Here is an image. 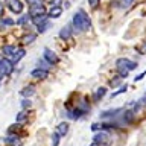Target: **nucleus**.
<instances>
[{
	"label": "nucleus",
	"instance_id": "1",
	"mask_svg": "<svg viewBox=\"0 0 146 146\" xmlns=\"http://www.w3.org/2000/svg\"><path fill=\"white\" fill-rule=\"evenodd\" d=\"M72 25L76 31L81 32V31H88L91 26V21H90V17L85 14V11L79 9L72 18Z\"/></svg>",
	"mask_w": 146,
	"mask_h": 146
},
{
	"label": "nucleus",
	"instance_id": "2",
	"mask_svg": "<svg viewBox=\"0 0 146 146\" xmlns=\"http://www.w3.org/2000/svg\"><path fill=\"white\" fill-rule=\"evenodd\" d=\"M137 66H139V64L131 61V59H128V58H119L116 61V67H117V72H119V76L120 78H126L128 72L135 70Z\"/></svg>",
	"mask_w": 146,
	"mask_h": 146
},
{
	"label": "nucleus",
	"instance_id": "3",
	"mask_svg": "<svg viewBox=\"0 0 146 146\" xmlns=\"http://www.w3.org/2000/svg\"><path fill=\"white\" fill-rule=\"evenodd\" d=\"M14 72V66L9 61V58H0V79L5 76H9Z\"/></svg>",
	"mask_w": 146,
	"mask_h": 146
},
{
	"label": "nucleus",
	"instance_id": "4",
	"mask_svg": "<svg viewBox=\"0 0 146 146\" xmlns=\"http://www.w3.org/2000/svg\"><path fill=\"white\" fill-rule=\"evenodd\" d=\"M43 59H44L46 62H49L50 66H55V64H58V62H59L58 55L55 53L52 49H49V47H46V49H44V52H43Z\"/></svg>",
	"mask_w": 146,
	"mask_h": 146
},
{
	"label": "nucleus",
	"instance_id": "5",
	"mask_svg": "<svg viewBox=\"0 0 146 146\" xmlns=\"http://www.w3.org/2000/svg\"><path fill=\"white\" fill-rule=\"evenodd\" d=\"M6 6L9 8V11L14 14H21L23 12V3L20 0H6Z\"/></svg>",
	"mask_w": 146,
	"mask_h": 146
},
{
	"label": "nucleus",
	"instance_id": "6",
	"mask_svg": "<svg viewBox=\"0 0 146 146\" xmlns=\"http://www.w3.org/2000/svg\"><path fill=\"white\" fill-rule=\"evenodd\" d=\"M5 143L8 146H23V140L17 134H8L5 137Z\"/></svg>",
	"mask_w": 146,
	"mask_h": 146
},
{
	"label": "nucleus",
	"instance_id": "7",
	"mask_svg": "<svg viewBox=\"0 0 146 146\" xmlns=\"http://www.w3.org/2000/svg\"><path fill=\"white\" fill-rule=\"evenodd\" d=\"M122 113H123L122 108H114V110H110V111H102L100 113V119H113V120H116Z\"/></svg>",
	"mask_w": 146,
	"mask_h": 146
},
{
	"label": "nucleus",
	"instance_id": "8",
	"mask_svg": "<svg viewBox=\"0 0 146 146\" xmlns=\"http://www.w3.org/2000/svg\"><path fill=\"white\" fill-rule=\"evenodd\" d=\"M27 14L31 17H36V15H43V14H47V12H46L44 5H34V6H29V12Z\"/></svg>",
	"mask_w": 146,
	"mask_h": 146
},
{
	"label": "nucleus",
	"instance_id": "9",
	"mask_svg": "<svg viewBox=\"0 0 146 146\" xmlns=\"http://www.w3.org/2000/svg\"><path fill=\"white\" fill-rule=\"evenodd\" d=\"M93 141H94V143H98L99 146H100V145H107V143H108V132L99 131L98 134L93 135Z\"/></svg>",
	"mask_w": 146,
	"mask_h": 146
},
{
	"label": "nucleus",
	"instance_id": "10",
	"mask_svg": "<svg viewBox=\"0 0 146 146\" xmlns=\"http://www.w3.org/2000/svg\"><path fill=\"white\" fill-rule=\"evenodd\" d=\"M47 75H49V72L47 70H43V68H34V70L31 72V76L32 78H35V79H38V81H41V79H46L47 78Z\"/></svg>",
	"mask_w": 146,
	"mask_h": 146
},
{
	"label": "nucleus",
	"instance_id": "11",
	"mask_svg": "<svg viewBox=\"0 0 146 146\" xmlns=\"http://www.w3.org/2000/svg\"><path fill=\"white\" fill-rule=\"evenodd\" d=\"M35 91H36L35 85L29 84L27 87H25V88H21V90H20V94H21V96H23V98H25V99H29V98H32V96L35 94Z\"/></svg>",
	"mask_w": 146,
	"mask_h": 146
},
{
	"label": "nucleus",
	"instance_id": "12",
	"mask_svg": "<svg viewBox=\"0 0 146 146\" xmlns=\"http://www.w3.org/2000/svg\"><path fill=\"white\" fill-rule=\"evenodd\" d=\"M25 55H26V50H25V49H17V52L12 55L9 61H11V62H12V66H14V64H17V62L20 61V59H21L23 56H25Z\"/></svg>",
	"mask_w": 146,
	"mask_h": 146
},
{
	"label": "nucleus",
	"instance_id": "13",
	"mask_svg": "<svg viewBox=\"0 0 146 146\" xmlns=\"http://www.w3.org/2000/svg\"><path fill=\"white\" fill-rule=\"evenodd\" d=\"M68 128H70V125H68V122H61L58 125L56 128V132L59 134V137H64V135H67V132H68Z\"/></svg>",
	"mask_w": 146,
	"mask_h": 146
},
{
	"label": "nucleus",
	"instance_id": "14",
	"mask_svg": "<svg viewBox=\"0 0 146 146\" xmlns=\"http://www.w3.org/2000/svg\"><path fill=\"white\" fill-rule=\"evenodd\" d=\"M72 36V25H67V26H64L61 31H59V38H62V40H68Z\"/></svg>",
	"mask_w": 146,
	"mask_h": 146
},
{
	"label": "nucleus",
	"instance_id": "15",
	"mask_svg": "<svg viewBox=\"0 0 146 146\" xmlns=\"http://www.w3.org/2000/svg\"><path fill=\"white\" fill-rule=\"evenodd\" d=\"M76 110H79L82 114H84V113H88V111H90V105H88V102H87L84 98H82V99H79V104H78Z\"/></svg>",
	"mask_w": 146,
	"mask_h": 146
},
{
	"label": "nucleus",
	"instance_id": "16",
	"mask_svg": "<svg viewBox=\"0 0 146 146\" xmlns=\"http://www.w3.org/2000/svg\"><path fill=\"white\" fill-rule=\"evenodd\" d=\"M61 14H62V8L61 6H52V8H50V11L47 12V15L50 18H58Z\"/></svg>",
	"mask_w": 146,
	"mask_h": 146
},
{
	"label": "nucleus",
	"instance_id": "17",
	"mask_svg": "<svg viewBox=\"0 0 146 146\" xmlns=\"http://www.w3.org/2000/svg\"><path fill=\"white\" fill-rule=\"evenodd\" d=\"M122 116H123L122 120L125 123H132V122H134V111H132V110H126Z\"/></svg>",
	"mask_w": 146,
	"mask_h": 146
},
{
	"label": "nucleus",
	"instance_id": "18",
	"mask_svg": "<svg viewBox=\"0 0 146 146\" xmlns=\"http://www.w3.org/2000/svg\"><path fill=\"white\" fill-rule=\"evenodd\" d=\"M32 21H34L35 26H40L41 23H44L46 20H49V15L47 14H43V15H36V17H31Z\"/></svg>",
	"mask_w": 146,
	"mask_h": 146
},
{
	"label": "nucleus",
	"instance_id": "19",
	"mask_svg": "<svg viewBox=\"0 0 146 146\" xmlns=\"http://www.w3.org/2000/svg\"><path fill=\"white\" fill-rule=\"evenodd\" d=\"M82 116V113L79 111V110H73V111H72V110H68V111H67V117L68 119H70V120H78V119H79Z\"/></svg>",
	"mask_w": 146,
	"mask_h": 146
},
{
	"label": "nucleus",
	"instance_id": "20",
	"mask_svg": "<svg viewBox=\"0 0 146 146\" xmlns=\"http://www.w3.org/2000/svg\"><path fill=\"white\" fill-rule=\"evenodd\" d=\"M108 85H110V88H117V87H120L122 85V78L120 76H116V78H111L108 82Z\"/></svg>",
	"mask_w": 146,
	"mask_h": 146
},
{
	"label": "nucleus",
	"instance_id": "21",
	"mask_svg": "<svg viewBox=\"0 0 146 146\" xmlns=\"http://www.w3.org/2000/svg\"><path fill=\"white\" fill-rule=\"evenodd\" d=\"M50 27H52V23L49 20H46L44 23H41L40 26H36V31H38V34H44V32L47 29H50Z\"/></svg>",
	"mask_w": 146,
	"mask_h": 146
},
{
	"label": "nucleus",
	"instance_id": "22",
	"mask_svg": "<svg viewBox=\"0 0 146 146\" xmlns=\"http://www.w3.org/2000/svg\"><path fill=\"white\" fill-rule=\"evenodd\" d=\"M2 52H3V55H5V56H9V58H11L12 55L17 52V47H14V46H5Z\"/></svg>",
	"mask_w": 146,
	"mask_h": 146
},
{
	"label": "nucleus",
	"instance_id": "23",
	"mask_svg": "<svg viewBox=\"0 0 146 146\" xmlns=\"http://www.w3.org/2000/svg\"><path fill=\"white\" fill-rule=\"evenodd\" d=\"M105 94H107V88H105V87H100V88H98V91L94 93L93 98H94L96 102H98V100H100V99H102Z\"/></svg>",
	"mask_w": 146,
	"mask_h": 146
},
{
	"label": "nucleus",
	"instance_id": "24",
	"mask_svg": "<svg viewBox=\"0 0 146 146\" xmlns=\"http://www.w3.org/2000/svg\"><path fill=\"white\" fill-rule=\"evenodd\" d=\"M36 40V34H27V35H25L23 36V44H31V43H34V41Z\"/></svg>",
	"mask_w": 146,
	"mask_h": 146
},
{
	"label": "nucleus",
	"instance_id": "25",
	"mask_svg": "<svg viewBox=\"0 0 146 146\" xmlns=\"http://www.w3.org/2000/svg\"><path fill=\"white\" fill-rule=\"evenodd\" d=\"M15 120H17V123H21V125H23V123H25V122L27 120V114L25 113V110H21V111L17 114Z\"/></svg>",
	"mask_w": 146,
	"mask_h": 146
},
{
	"label": "nucleus",
	"instance_id": "26",
	"mask_svg": "<svg viewBox=\"0 0 146 146\" xmlns=\"http://www.w3.org/2000/svg\"><path fill=\"white\" fill-rule=\"evenodd\" d=\"M29 20H31V15H29V14H25V15H21V17L18 18V20H17L15 23H17V25H20V26H25Z\"/></svg>",
	"mask_w": 146,
	"mask_h": 146
},
{
	"label": "nucleus",
	"instance_id": "27",
	"mask_svg": "<svg viewBox=\"0 0 146 146\" xmlns=\"http://www.w3.org/2000/svg\"><path fill=\"white\" fill-rule=\"evenodd\" d=\"M20 105H21V108H23V110H29V108H32V100H31V99H25V98H23V99H21V102H20Z\"/></svg>",
	"mask_w": 146,
	"mask_h": 146
},
{
	"label": "nucleus",
	"instance_id": "28",
	"mask_svg": "<svg viewBox=\"0 0 146 146\" xmlns=\"http://www.w3.org/2000/svg\"><path fill=\"white\" fill-rule=\"evenodd\" d=\"M36 67H38V68H43V70H47V72H49V68L52 67V66H50L49 62H46L44 59H40V64H38Z\"/></svg>",
	"mask_w": 146,
	"mask_h": 146
},
{
	"label": "nucleus",
	"instance_id": "29",
	"mask_svg": "<svg viewBox=\"0 0 146 146\" xmlns=\"http://www.w3.org/2000/svg\"><path fill=\"white\" fill-rule=\"evenodd\" d=\"M20 128H21V123H15V125H11L8 128V132H9V134H14V132H17Z\"/></svg>",
	"mask_w": 146,
	"mask_h": 146
},
{
	"label": "nucleus",
	"instance_id": "30",
	"mask_svg": "<svg viewBox=\"0 0 146 146\" xmlns=\"http://www.w3.org/2000/svg\"><path fill=\"white\" fill-rule=\"evenodd\" d=\"M0 25H5V26H14V25H15V21H14L12 18H2V20H0Z\"/></svg>",
	"mask_w": 146,
	"mask_h": 146
},
{
	"label": "nucleus",
	"instance_id": "31",
	"mask_svg": "<svg viewBox=\"0 0 146 146\" xmlns=\"http://www.w3.org/2000/svg\"><path fill=\"white\" fill-rule=\"evenodd\" d=\"M59 139H61V137H59L58 132H53V134H52V146H58Z\"/></svg>",
	"mask_w": 146,
	"mask_h": 146
},
{
	"label": "nucleus",
	"instance_id": "32",
	"mask_svg": "<svg viewBox=\"0 0 146 146\" xmlns=\"http://www.w3.org/2000/svg\"><path fill=\"white\" fill-rule=\"evenodd\" d=\"M126 90H128V87H126V85H123L122 88H119V90L116 91V93H113V94H111V98H116L117 94H122V93H125Z\"/></svg>",
	"mask_w": 146,
	"mask_h": 146
},
{
	"label": "nucleus",
	"instance_id": "33",
	"mask_svg": "<svg viewBox=\"0 0 146 146\" xmlns=\"http://www.w3.org/2000/svg\"><path fill=\"white\" fill-rule=\"evenodd\" d=\"M100 129H102V123H93V125H91V131H100Z\"/></svg>",
	"mask_w": 146,
	"mask_h": 146
},
{
	"label": "nucleus",
	"instance_id": "34",
	"mask_svg": "<svg viewBox=\"0 0 146 146\" xmlns=\"http://www.w3.org/2000/svg\"><path fill=\"white\" fill-rule=\"evenodd\" d=\"M29 6H34V5H43V0H26Z\"/></svg>",
	"mask_w": 146,
	"mask_h": 146
},
{
	"label": "nucleus",
	"instance_id": "35",
	"mask_svg": "<svg viewBox=\"0 0 146 146\" xmlns=\"http://www.w3.org/2000/svg\"><path fill=\"white\" fill-rule=\"evenodd\" d=\"M88 3H90L91 8H96V6L99 5V0H88Z\"/></svg>",
	"mask_w": 146,
	"mask_h": 146
},
{
	"label": "nucleus",
	"instance_id": "36",
	"mask_svg": "<svg viewBox=\"0 0 146 146\" xmlns=\"http://www.w3.org/2000/svg\"><path fill=\"white\" fill-rule=\"evenodd\" d=\"M145 75H146V70H145V72H141L139 76H135V79H134V81H140V79H141V78H143Z\"/></svg>",
	"mask_w": 146,
	"mask_h": 146
},
{
	"label": "nucleus",
	"instance_id": "37",
	"mask_svg": "<svg viewBox=\"0 0 146 146\" xmlns=\"http://www.w3.org/2000/svg\"><path fill=\"white\" fill-rule=\"evenodd\" d=\"M2 14H3V3L0 2V17H2Z\"/></svg>",
	"mask_w": 146,
	"mask_h": 146
},
{
	"label": "nucleus",
	"instance_id": "38",
	"mask_svg": "<svg viewBox=\"0 0 146 146\" xmlns=\"http://www.w3.org/2000/svg\"><path fill=\"white\" fill-rule=\"evenodd\" d=\"M90 146H99V145H98V143H94V141H93V143H91Z\"/></svg>",
	"mask_w": 146,
	"mask_h": 146
},
{
	"label": "nucleus",
	"instance_id": "39",
	"mask_svg": "<svg viewBox=\"0 0 146 146\" xmlns=\"http://www.w3.org/2000/svg\"><path fill=\"white\" fill-rule=\"evenodd\" d=\"M0 87H2V79H0Z\"/></svg>",
	"mask_w": 146,
	"mask_h": 146
},
{
	"label": "nucleus",
	"instance_id": "40",
	"mask_svg": "<svg viewBox=\"0 0 146 146\" xmlns=\"http://www.w3.org/2000/svg\"><path fill=\"white\" fill-rule=\"evenodd\" d=\"M145 52H146V44H145Z\"/></svg>",
	"mask_w": 146,
	"mask_h": 146
}]
</instances>
